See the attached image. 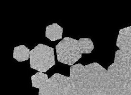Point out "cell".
<instances>
[{
  "label": "cell",
  "instance_id": "3957f363",
  "mask_svg": "<svg viewBox=\"0 0 131 95\" xmlns=\"http://www.w3.org/2000/svg\"><path fill=\"white\" fill-rule=\"evenodd\" d=\"M116 45L120 49L131 50V26L120 30Z\"/></svg>",
  "mask_w": 131,
  "mask_h": 95
},
{
  "label": "cell",
  "instance_id": "7a4b0ae2",
  "mask_svg": "<svg viewBox=\"0 0 131 95\" xmlns=\"http://www.w3.org/2000/svg\"><path fill=\"white\" fill-rule=\"evenodd\" d=\"M58 61L72 66L82 57L78 40L65 37L56 45Z\"/></svg>",
  "mask_w": 131,
  "mask_h": 95
},
{
  "label": "cell",
  "instance_id": "5b68a950",
  "mask_svg": "<svg viewBox=\"0 0 131 95\" xmlns=\"http://www.w3.org/2000/svg\"><path fill=\"white\" fill-rule=\"evenodd\" d=\"M63 28L57 23H53L47 26L45 36L51 41H55L62 38Z\"/></svg>",
  "mask_w": 131,
  "mask_h": 95
},
{
  "label": "cell",
  "instance_id": "8992f818",
  "mask_svg": "<svg viewBox=\"0 0 131 95\" xmlns=\"http://www.w3.org/2000/svg\"><path fill=\"white\" fill-rule=\"evenodd\" d=\"M30 50L24 45H20L14 48L13 58L19 62L26 61L30 57Z\"/></svg>",
  "mask_w": 131,
  "mask_h": 95
},
{
  "label": "cell",
  "instance_id": "52a82bcc",
  "mask_svg": "<svg viewBox=\"0 0 131 95\" xmlns=\"http://www.w3.org/2000/svg\"><path fill=\"white\" fill-rule=\"evenodd\" d=\"M49 79L48 75L42 72H37L31 77L32 86L38 89L41 88Z\"/></svg>",
  "mask_w": 131,
  "mask_h": 95
},
{
  "label": "cell",
  "instance_id": "6da1fadb",
  "mask_svg": "<svg viewBox=\"0 0 131 95\" xmlns=\"http://www.w3.org/2000/svg\"><path fill=\"white\" fill-rule=\"evenodd\" d=\"M30 67L46 72L55 64L54 49L39 43L30 52Z\"/></svg>",
  "mask_w": 131,
  "mask_h": 95
},
{
  "label": "cell",
  "instance_id": "ba28073f",
  "mask_svg": "<svg viewBox=\"0 0 131 95\" xmlns=\"http://www.w3.org/2000/svg\"><path fill=\"white\" fill-rule=\"evenodd\" d=\"M78 43L82 54H90L94 49V44L89 38H80Z\"/></svg>",
  "mask_w": 131,
  "mask_h": 95
},
{
  "label": "cell",
  "instance_id": "277c9868",
  "mask_svg": "<svg viewBox=\"0 0 131 95\" xmlns=\"http://www.w3.org/2000/svg\"><path fill=\"white\" fill-rule=\"evenodd\" d=\"M118 95H131V69L126 70L120 75Z\"/></svg>",
  "mask_w": 131,
  "mask_h": 95
}]
</instances>
